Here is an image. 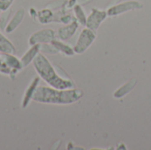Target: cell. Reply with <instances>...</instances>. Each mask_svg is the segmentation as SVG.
Listing matches in <instances>:
<instances>
[{
    "label": "cell",
    "mask_w": 151,
    "mask_h": 150,
    "mask_svg": "<svg viewBox=\"0 0 151 150\" xmlns=\"http://www.w3.org/2000/svg\"><path fill=\"white\" fill-rule=\"evenodd\" d=\"M84 93L79 88H70V89H58L51 87L38 86L33 97L32 101L45 104H72L83 96Z\"/></svg>",
    "instance_id": "6da1fadb"
},
{
    "label": "cell",
    "mask_w": 151,
    "mask_h": 150,
    "mask_svg": "<svg viewBox=\"0 0 151 150\" xmlns=\"http://www.w3.org/2000/svg\"><path fill=\"white\" fill-rule=\"evenodd\" d=\"M32 64L39 77L50 87L58 89H70L75 88L74 82L68 76H63L58 72L57 68L43 53L40 52L33 60Z\"/></svg>",
    "instance_id": "7a4b0ae2"
},
{
    "label": "cell",
    "mask_w": 151,
    "mask_h": 150,
    "mask_svg": "<svg viewBox=\"0 0 151 150\" xmlns=\"http://www.w3.org/2000/svg\"><path fill=\"white\" fill-rule=\"evenodd\" d=\"M96 33L90 28H83L77 39V42L73 47L75 54L84 53L96 41Z\"/></svg>",
    "instance_id": "3957f363"
},
{
    "label": "cell",
    "mask_w": 151,
    "mask_h": 150,
    "mask_svg": "<svg viewBox=\"0 0 151 150\" xmlns=\"http://www.w3.org/2000/svg\"><path fill=\"white\" fill-rule=\"evenodd\" d=\"M143 7V4L142 2L137 1V0H128L125 2L119 3L117 4H114L108 8L107 14L110 17H115L119 16L122 13L134 11V10H140Z\"/></svg>",
    "instance_id": "277c9868"
},
{
    "label": "cell",
    "mask_w": 151,
    "mask_h": 150,
    "mask_svg": "<svg viewBox=\"0 0 151 150\" xmlns=\"http://www.w3.org/2000/svg\"><path fill=\"white\" fill-rule=\"evenodd\" d=\"M56 39V31L52 28H42L33 33L29 39L28 43L30 46L35 44L50 43L52 40Z\"/></svg>",
    "instance_id": "5b68a950"
},
{
    "label": "cell",
    "mask_w": 151,
    "mask_h": 150,
    "mask_svg": "<svg viewBox=\"0 0 151 150\" xmlns=\"http://www.w3.org/2000/svg\"><path fill=\"white\" fill-rule=\"evenodd\" d=\"M107 17L108 14L106 11L98 8H93L87 18L86 27L96 31L100 27L101 24L106 19Z\"/></svg>",
    "instance_id": "8992f818"
},
{
    "label": "cell",
    "mask_w": 151,
    "mask_h": 150,
    "mask_svg": "<svg viewBox=\"0 0 151 150\" xmlns=\"http://www.w3.org/2000/svg\"><path fill=\"white\" fill-rule=\"evenodd\" d=\"M79 27H80V24H79L78 20L76 19H74L71 23L59 27L57 32V35L59 40L64 41V42L67 41L74 35V34L77 32Z\"/></svg>",
    "instance_id": "52a82bcc"
},
{
    "label": "cell",
    "mask_w": 151,
    "mask_h": 150,
    "mask_svg": "<svg viewBox=\"0 0 151 150\" xmlns=\"http://www.w3.org/2000/svg\"><path fill=\"white\" fill-rule=\"evenodd\" d=\"M25 13H26V11H25L24 8H20V9L17 10L16 12L14 13V15L8 21V23L4 28V32L6 34H11L13 31H15L19 27V26L21 24V22L23 21Z\"/></svg>",
    "instance_id": "ba28073f"
},
{
    "label": "cell",
    "mask_w": 151,
    "mask_h": 150,
    "mask_svg": "<svg viewBox=\"0 0 151 150\" xmlns=\"http://www.w3.org/2000/svg\"><path fill=\"white\" fill-rule=\"evenodd\" d=\"M40 77H35L32 80V81L30 82V84L27 86L25 93H24V95H23V98H22V101H21V107L23 109H26L30 101H32V97L37 88V87L39 86V82H40Z\"/></svg>",
    "instance_id": "9c48e42d"
},
{
    "label": "cell",
    "mask_w": 151,
    "mask_h": 150,
    "mask_svg": "<svg viewBox=\"0 0 151 150\" xmlns=\"http://www.w3.org/2000/svg\"><path fill=\"white\" fill-rule=\"evenodd\" d=\"M0 57L12 68L14 74L17 75L19 72H20L24 67L21 64L20 59H19L14 54H10V53H1Z\"/></svg>",
    "instance_id": "30bf717a"
},
{
    "label": "cell",
    "mask_w": 151,
    "mask_h": 150,
    "mask_svg": "<svg viewBox=\"0 0 151 150\" xmlns=\"http://www.w3.org/2000/svg\"><path fill=\"white\" fill-rule=\"evenodd\" d=\"M40 47H41V44H35V45H32L25 53L24 55L21 57L20 58V61H21V64L23 65V67H26L27 65H29L33 60L36 57V56L40 53Z\"/></svg>",
    "instance_id": "8fae6325"
},
{
    "label": "cell",
    "mask_w": 151,
    "mask_h": 150,
    "mask_svg": "<svg viewBox=\"0 0 151 150\" xmlns=\"http://www.w3.org/2000/svg\"><path fill=\"white\" fill-rule=\"evenodd\" d=\"M50 43L58 50V52L63 53L65 56L72 57V56H73V55L75 54L73 48H72L70 45H68V44H66L65 42H64V41L54 39V40L51 41Z\"/></svg>",
    "instance_id": "7c38bea8"
},
{
    "label": "cell",
    "mask_w": 151,
    "mask_h": 150,
    "mask_svg": "<svg viewBox=\"0 0 151 150\" xmlns=\"http://www.w3.org/2000/svg\"><path fill=\"white\" fill-rule=\"evenodd\" d=\"M0 53H16V49L13 43L2 33H0Z\"/></svg>",
    "instance_id": "4fadbf2b"
},
{
    "label": "cell",
    "mask_w": 151,
    "mask_h": 150,
    "mask_svg": "<svg viewBox=\"0 0 151 150\" xmlns=\"http://www.w3.org/2000/svg\"><path fill=\"white\" fill-rule=\"evenodd\" d=\"M54 14L55 13L49 7L44 8L42 10L38 11L36 20H38L41 24H49L50 22H53Z\"/></svg>",
    "instance_id": "5bb4252c"
},
{
    "label": "cell",
    "mask_w": 151,
    "mask_h": 150,
    "mask_svg": "<svg viewBox=\"0 0 151 150\" xmlns=\"http://www.w3.org/2000/svg\"><path fill=\"white\" fill-rule=\"evenodd\" d=\"M73 13H74V17L75 19L78 20L79 24L81 26H86V23H87V15H86V12L84 11V9L82 8V6L81 4H76L74 6H73Z\"/></svg>",
    "instance_id": "9a60e30c"
},
{
    "label": "cell",
    "mask_w": 151,
    "mask_h": 150,
    "mask_svg": "<svg viewBox=\"0 0 151 150\" xmlns=\"http://www.w3.org/2000/svg\"><path fill=\"white\" fill-rule=\"evenodd\" d=\"M40 52L43 53V54H51V55H55V54L59 53L58 50L50 42V43H42V44H41Z\"/></svg>",
    "instance_id": "2e32d148"
},
{
    "label": "cell",
    "mask_w": 151,
    "mask_h": 150,
    "mask_svg": "<svg viewBox=\"0 0 151 150\" xmlns=\"http://www.w3.org/2000/svg\"><path fill=\"white\" fill-rule=\"evenodd\" d=\"M10 14H11V10H7L5 11H3V14H1V18H0V27L4 30L6 25H7V20H8V18L10 17Z\"/></svg>",
    "instance_id": "e0dca14e"
},
{
    "label": "cell",
    "mask_w": 151,
    "mask_h": 150,
    "mask_svg": "<svg viewBox=\"0 0 151 150\" xmlns=\"http://www.w3.org/2000/svg\"><path fill=\"white\" fill-rule=\"evenodd\" d=\"M15 0H0V11H5L10 9Z\"/></svg>",
    "instance_id": "ac0fdd59"
},
{
    "label": "cell",
    "mask_w": 151,
    "mask_h": 150,
    "mask_svg": "<svg viewBox=\"0 0 151 150\" xmlns=\"http://www.w3.org/2000/svg\"><path fill=\"white\" fill-rule=\"evenodd\" d=\"M75 18L74 17H73L71 14H68V13H64V14H62L61 15V17L59 18V20H58V22H60V23H63L64 25H66V24H69V23H71L73 19H74Z\"/></svg>",
    "instance_id": "d6986e66"
},
{
    "label": "cell",
    "mask_w": 151,
    "mask_h": 150,
    "mask_svg": "<svg viewBox=\"0 0 151 150\" xmlns=\"http://www.w3.org/2000/svg\"><path fill=\"white\" fill-rule=\"evenodd\" d=\"M37 11L35 9V8H30V10H29V13H30V16L33 18V19L35 20H36V19H37Z\"/></svg>",
    "instance_id": "ffe728a7"
},
{
    "label": "cell",
    "mask_w": 151,
    "mask_h": 150,
    "mask_svg": "<svg viewBox=\"0 0 151 150\" xmlns=\"http://www.w3.org/2000/svg\"><path fill=\"white\" fill-rule=\"evenodd\" d=\"M1 14H2V13H1V11H0V18H1Z\"/></svg>",
    "instance_id": "44dd1931"
}]
</instances>
